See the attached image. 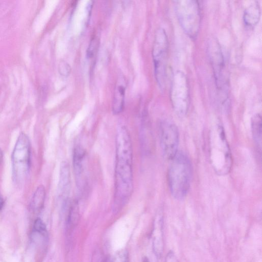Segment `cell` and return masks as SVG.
<instances>
[{
  "label": "cell",
  "mask_w": 262,
  "mask_h": 262,
  "mask_svg": "<svg viewBox=\"0 0 262 262\" xmlns=\"http://www.w3.org/2000/svg\"><path fill=\"white\" fill-rule=\"evenodd\" d=\"M30 142L27 135L21 133L12 154V176L14 182L22 184L28 174L30 166Z\"/></svg>",
  "instance_id": "obj_4"
},
{
  "label": "cell",
  "mask_w": 262,
  "mask_h": 262,
  "mask_svg": "<svg viewBox=\"0 0 262 262\" xmlns=\"http://www.w3.org/2000/svg\"><path fill=\"white\" fill-rule=\"evenodd\" d=\"M192 178V166L188 157L178 151L171 159L168 172V181L171 195L177 200L185 198Z\"/></svg>",
  "instance_id": "obj_2"
},
{
  "label": "cell",
  "mask_w": 262,
  "mask_h": 262,
  "mask_svg": "<svg viewBox=\"0 0 262 262\" xmlns=\"http://www.w3.org/2000/svg\"><path fill=\"white\" fill-rule=\"evenodd\" d=\"M126 87L125 79L122 75H120L117 78L113 95L112 112L115 115L120 114L123 110Z\"/></svg>",
  "instance_id": "obj_11"
},
{
  "label": "cell",
  "mask_w": 262,
  "mask_h": 262,
  "mask_svg": "<svg viewBox=\"0 0 262 262\" xmlns=\"http://www.w3.org/2000/svg\"><path fill=\"white\" fill-rule=\"evenodd\" d=\"M79 218V207L77 200H74L71 203L68 215V223L69 225L73 226L77 222Z\"/></svg>",
  "instance_id": "obj_16"
},
{
  "label": "cell",
  "mask_w": 262,
  "mask_h": 262,
  "mask_svg": "<svg viewBox=\"0 0 262 262\" xmlns=\"http://www.w3.org/2000/svg\"><path fill=\"white\" fill-rule=\"evenodd\" d=\"M33 231L45 237L47 236V231L46 225L43 221L39 218L36 219L34 222Z\"/></svg>",
  "instance_id": "obj_17"
},
{
  "label": "cell",
  "mask_w": 262,
  "mask_h": 262,
  "mask_svg": "<svg viewBox=\"0 0 262 262\" xmlns=\"http://www.w3.org/2000/svg\"><path fill=\"white\" fill-rule=\"evenodd\" d=\"M165 31L159 28L156 32L152 56L155 77L159 88L163 90L166 79V66L168 58V41Z\"/></svg>",
  "instance_id": "obj_6"
},
{
  "label": "cell",
  "mask_w": 262,
  "mask_h": 262,
  "mask_svg": "<svg viewBox=\"0 0 262 262\" xmlns=\"http://www.w3.org/2000/svg\"><path fill=\"white\" fill-rule=\"evenodd\" d=\"M71 187L70 169L69 163L63 161L60 168L58 195L64 203L68 200Z\"/></svg>",
  "instance_id": "obj_12"
},
{
  "label": "cell",
  "mask_w": 262,
  "mask_h": 262,
  "mask_svg": "<svg viewBox=\"0 0 262 262\" xmlns=\"http://www.w3.org/2000/svg\"><path fill=\"white\" fill-rule=\"evenodd\" d=\"M59 71L63 76H68L71 71V68L69 64L65 61H62L59 65Z\"/></svg>",
  "instance_id": "obj_18"
},
{
  "label": "cell",
  "mask_w": 262,
  "mask_h": 262,
  "mask_svg": "<svg viewBox=\"0 0 262 262\" xmlns=\"http://www.w3.org/2000/svg\"><path fill=\"white\" fill-rule=\"evenodd\" d=\"M170 99L176 113L183 116L186 114L189 107V89L187 77L180 71L173 77L170 89Z\"/></svg>",
  "instance_id": "obj_7"
},
{
  "label": "cell",
  "mask_w": 262,
  "mask_h": 262,
  "mask_svg": "<svg viewBox=\"0 0 262 262\" xmlns=\"http://www.w3.org/2000/svg\"><path fill=\"white\" fill-rule=\"evenodd\" d=\"M86 152L81 146H76L73 151V165L77 187L84 186V173L85 165Z\"/></svg>",
  "instance_id": "obj_10"
},
{
  "label": "cell",
  "mask_w": 262,
  "mask_h": 262,
  "mask_svg": "<svg viewBox=\"0 0 262 262\" xmlns=\"http://www.w3.org/2000/svg\"><path fill=\"white\" fill-rule=\"evenodd\" d=\"M133 147L130 136L124 125L116 135V165L113 210L117 212L127 203L133 191Z\"/></svg>",
  "instance_id": "obj_1"
},
{
  "label": "cell",
  "mask_w": 262,
  "mask_h": 262,
  "mask_svg": "<svg viewBox=\"0 0 262 262\" xmlns=\"http://www.w3.org/2000/svg\"><path fill=\"white\" fill-rule=\"evenodd\" d=\"M160 142L165 157L171 160L178 152L179 135L177 127L173 123L162 121L159 127Z\"/></svg>",
  "instance_id": "obj_9"
},
{
  "label": "cell",
  "mask_w": 262,
  "mask_h": 262,
  "mask_svg": "<svg viewBox=\"0 0 262 262\" xmlns=\"http://www.w3.org/2000/svg\"><path fill=\"white\" fill-rule=\"evenodd\" d=\"M165 262H179V261L174 253L170 251L167 253L166 256Z\"/></svg>",
  "instance_id": "obj_20"
},
{
  "label": "cell",
  "mask_w": 262,
  "mask_h": 262,
  "mask_svg": "<svg viewBox=\"0 0 262 262\" xmlns=\"http://www.w3.org/2000/svg\"><path fill=\"white\" fill-rule=\"evenodd\" d=\"M4 204V199H3L2 195L0 193V211L2 209Z\"/></svg>",
  "instance_id": "obj_21"
},
{
  "label": "cell",
  "mask_w": 262,
  "mask_h": 262,
  "mask_svg": "<svg viewBox=\"0 0 262 262\" xmlns=\"http://www.w3.org/2000/svg\"><path fill=\"white\" fill-rule=\"evenodd\" d=\"M113 262H128V254L125 251H121L115 256Z\"/></svg>",
  "instance_id": "obj_19"
},
{
  "label": "cell",
  "mask_w": 262,
  "mask_h": 262,
  "mask_svg": "<svg viewBox=\"0 0 262 262\" xmlns=\"http://www.w3.org/2000/svg\"><path fill=\"white\" fill-rule=\"evenodd\" d=\"M209 157L217 173H228L231 167L232 158L225 132L221 124L211 129L209 136Z\"/></svg>",
  "instance_id": "obj_3"
},
{
  "label": "cell",
  "mask_w": 262,
  "mask_h": 262,
  "mask_svg": "<svg viewBox=\"0 0 262 262\" xmlns=\"http://www.w3.org/2000/svg\"><path fill=\"white\" fill-rule=\"evenodd\" d=\"M145 262H157V261L155 259H147Z\"/></svg>",
  "instance_id": "obj_23"
},
{
  "label": "cell",
  "mask_w": 262,
  "mask_h": 262,
  "mask_svg": "<svg viewBox=\"0 0 262 262\" xmlns=\"http://www.w3.org/2000/svg\"><path fill=\"white\" fill-rule=\"evenodd\" d=\"M174 9L180 24L185 33L191 37H195L201 24L198 2L193 0L174 1Z\"/></svg>",
  "instance_id": "obj_5"
},
{
  "label": "cell",
  "mask_w": 262,
  "mask_h": 262,
  "mask_svg": "<svg viewBox=\"0 0 262 262\" xmlns=\"http://www.w3.org/2000/svg\"><path fill=\"white\" fill-rule=\"evenodd\" d=\"M3 157V154L2 150L0 149V164L2 161Z\"/></svg>",
  "instance_id": "obj_22"
},
{
  "label": "cell",
  "mask_w": 262,
  "mask_h": 262,
  "mask_svg": "<svg viewBox=\"0 0 262 262\" xmlns=\"http://www.w3.org/2000/svg\"><path fill=\"white\" fill-rule=\"evenodd\" d=\"M260 16V9L257 1H254L245 10L243 19L249 27H254L258 23Z\"/></svg>",
  "instance_id": "obj_13"
},
{
  "label": "cell",
  "mask_w": 262,
  "mask_h": 262,
  "mask_svg": "<svg viewBox=\"0 0 262 262\" xmlns=\"http://www.w3.org/2000/svg\"><path fill=\"white\" fill-rule=\"evenodd\" d=\"M252 130L254 140L261 150V116L257 114L255 115L252 120Z\"/></svg>",
  "instance_id": "obj_15"
},
{
  "label": "cell",
  "mask_w": 262,
  "mask_h": 262,
  "mask_svg": "<svg viewBox=\"0 0 262 262\" xmlns=\"http://www.w3.org/2000/svg\"><path fill=\"white\" fill-rule=\"evenodd\" d=\"M45 197V188L43 185H40L35 190L32 199L31 207L34 211H39L42 208Z\"/></svg>",
  "instance_id": "obj_14"
},
{
  "label": "cell",
  "mask_w": 262,
  "mask_h": 262,
  "mask_svg": "<svg viewBox=\"0 0 262 262\" xmlns=\"http://www.w3.org/2000/svg\"><path fill=\"white\" fill-rule=\"evenodd\" d=\"M209 54L214 72L215 82L224 99L227 100V80L225 74V61L221 47L217 41L213 40L208 45Z\"/></svg>",
  "instance_id": "obj_8"
}]
</instances>
